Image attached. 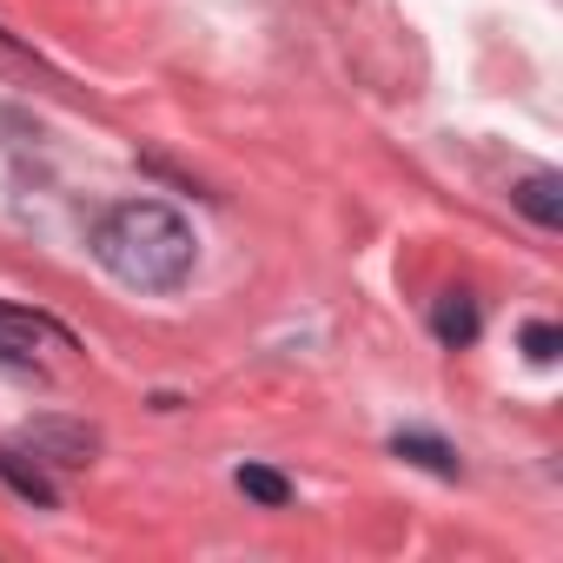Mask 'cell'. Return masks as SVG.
<instances>
[{
    "label": "cell",
    "instance_id": "6da1fadb",
    "mask_svg": "<svg viewBox=\"0 0 563 563\" xmlns=\"http://www.w3.org/2000/svg\"><path fill=\"white\" fill-rule=\"evenodd\" d=\"M93 258L120 278L126 292H179L199 265V232L179 206L166 199H120L93 225Z\"/></svg>",
    "mask_w": 563,
    "mask_h": 563
},
{
    "label": "cell",
    "instance_id": "7a4b0ae2",
    "mask_svg": "<svg viewBox=\"0 0 563 563\" xmlns=\"http://www.w3.org/2000/svg\"><path fill=\"white\" fill-rule=\"evenodd\" d=\"M34 352H80V339L60 319L34 312V306L0 299V358H8V365H34Z\"/></svg>",
    "mask_w": 563,
    "mask_h": 563
},
{
    "label": "cell",
    "instance_id": "3957f363",
    "mask_svg": "<svg viewBox=\"0 0 563 563\" xmlns=\"http://www.w3.org/2000/svg\"><path fill=\"white\" fill-rule=\"evenodd\" d=\"M21 444L41 464H60V471H87L100 457V431L87 418H27L21 424Z\"/></svg>",
    "mask_w": 563,
    "mask_h": 563
},
{
    "label": "cell",
    "instance_id": "277c9868",
    "mask_svg": "<svg viewBox=\"0 0 563 563\" xmlns=\"http://www.w3.org/2000/svg\"><path fill=\"white\" fill-rule=\"evenodd\" d=\"M431 332H438V345H444V352H464V345H477V332H484L477 292L451 286V292H444V299L431 306Z\"/></svg>",
    "mask_w": 563,
    "mask_h": 563
},
{
    "label": "cell",
    "instance_id": "5b68a950",
    "mask_svg": "<svg viewBox=\"0 0 563 563\" xmlns=\"http://www.w3.org/2000/svg\"><path fill=\"white\" fill-rule=\"evenodd\" d=\"M0 484H8L14 497H27L34 510H54V504H60V490H54L47 464H41V457H27V451H14V444H0Z\"/></svg>",
    "mask_w": 563,
    "mask_h": 563
},
{
    "label": "cell",
    "instance_id": "8992f818",
    "mask_svg": "<svg viewBox=\"0 0 563 563\" xmlns=\"http://www.w3.org/2000/svg\"><path fill=\"white\" fill-rule=\"evenodd\" d=\"M510 206H517L530 225L556 232V225H563V179H556V173H523V179L510 186Z\"/></svg>",
    "mask_w": 563,
    "mask_h": 563
},
{
    "label": "cell",
    "instance_id": "52a82bcc",
    "mask_svg": "<svg viewBox=\"0 0 563 563\" xmlns=\"http://www.w3.org/2000/svg\"><path fill=\"white\" fill-rule=\"evenodd\" d=\"M391 457H405V464H418V471H431V477H464L457 451H451L438 431H391Z\"/></svg>",
    "mask_w": 563,
    "mask_h": 563
},
{
    "label": "cell",
    "instance_id": "ba28073f",
    "mask_svg": "<svg viewBox=\"0 0 563 563\" xmlns=\"http://www.w3.org/2000/svg\"><path fill=\"white\" fill-rule=\"evenodd\" d=\"M239 490L265 510H286L292 504V477L286 471H272V464H239Z\"/></svg>",
    "mask_w": 563,
    "mask_h": 563
},
{
    "label": "cell",
    "instance_id": "9c48e42d",
    "mask_svg": "<svg viewBox=\"0 0 563 563\" xmlns=\"http://www.w3.org/2000/svg\"><path fill=\"white\" fill-rule=\"evenodd\" d=\"M517 345H523V358H530V365H556V352H563V325L530 319V325L517 332Z\"/></svg>",
    "mask_w": 563,
    "mask_h": 563
}]
</instances>
